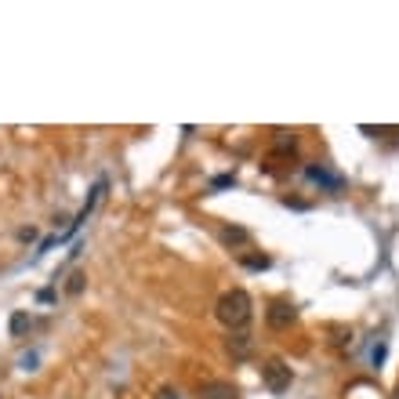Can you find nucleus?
Wrapping results in <instances>:
<instances>
[{
    "mask_svg": "<svg viewBox=\"0 0 399 399\" xmlns=\"http://www.w3.org/2000/svg\"><path fill=\"white\" fill-rule=\"evenodd\" d=\"M214 316H218L229 330H240L243 323L251 320V294L247 291H225L218 298V309H214Z\"/></svg>",
    "mask_w": 399,
    "mask_h": 399,
    "instance_id": "f257e3e1",
    "label": "nucleus"
},
{
    "mask_svg": "<svg viewBox=\"0 0 399 399\" xmlns=\"http://www.w3.org/2000/svg\"><path fill=\"white\" fill-rule=\"evenodd\" d=\"M291 366L283 363V359H269V363H262V381H265V388L272 392V395H283L287 388H291Z\"/></svg>",
    "mask_w": 399,
    "mask_h": 399,
    "instance_id": "f03ea898",
    "label": "nucleus"
},
{
    "mask_svg": "<svg viewBox=\"0 0 399 399\" xmlns=\"http://www.w3.org/2000/svg\"><path fill=\"white\" fill-rule=\"evenodd\" d=\"M265 316H269V327H276V330H287V327L298 320V309H294L291 301H272Z\"/></svg>",
    "mask_w": 399,
    "mask_h": 399,
    "instance_id": "7ed1b4c3",
    "label": "nucleus"
},
{
    "mask_svg": "<svg viewBox=\"0 0 399 399\" xmlns=\"http://www.w3.org/2000/svg\"><path fill=\"white\" fill-rule=\"evenodd\" d=\"M200 399H240V392L232 381H207L200 388Z\"/></svg>",
    "mask_w": 399,
    "mask_h": 399,
    "instance_id": "20e7f679",
    "label": "nucleus"
},
{
    "mask_svg": "<svg viewBox=\"0 0 399 399\" xmlns=\"http://www.w3.org/2000/svg\"><path fill=\"white\" fill-rule=\"evenodd\" d=\"M222 243H225V247H247V243H251V232L240 229V225H225V229H222Z\"/></svg>",
    "mask_w": 399,
    "mask_h": 399,
    "instance_id": "39448f33",
    "label": "nucleus"
},
{
    "mask_svg": "<svg viewBox=\"0 0 399 399\" xmlns=\"http://www.w3.org/2000/svg\"><path fill=\"white\" fill-rule=\"evenodd\" d=\"M305 174H309L313 181H320V186H327V189H342V178H330V174H327L323 167H316V164L305 167Z\"/></svg>",
    "mask_w": 399,
    "mask_h": 399,
    "instance_id": "423d86ee",
    "label": "nucleus"
},
{
    "mask_svg": "<svg viewBox=\"0 0 399 399\" xmlns=\"http://www.w3.org/2000/svg\"><path fill=\"white\" fill-rule=\"evenodd\" d=\"M240 265H243V269L262 272V269H269V265H272V258H269V254H240Z\"/></svg>",
    "mask_w": 399,
    "mask_h": 399,
    "instance_id": "0eeeda50",
    "label": "nucleus"
},
{
    "mask_svg": "<svg viewBox=\"0 0 399 399\" xmlns=\"http://www.w3.org/2000/svg\"><path fill=\"white\" fill-rule=\"evenodd\" d=\"M247 349H251V337L247 334H229V352L232 356H247Z\"/></svg>",
    "mask_w": 399,
    "mask_h": 399,
    "instance_id": "6e6552de",
    "label": "nucleus"
},
{
    "mask_svg": "<svg viewBox=\"0 0 399 399\" xmlns=\"http://www.w3.org/2000/svg\"><path fill=\"white\" fill-rule=\"evenodd\" d=\"M84 283H87V276H84V272H73V276H69V283H66V294H73V298H77V294H84Z\"/></svg>",
    "mask_w": 399,
    "mask_h": 399,
    "instance_id": "1a4fd4ad",
    "label": "nucleus"
},
{
    "mask_svg": "<svg viewBox=\"0 0 399 399\" xmlns=\"http://www.w3.org/2000/svg\"><path fill=\"white\" fill-rule=\"evenodd\" d=\"M26 330H29V316L26 313H15L11 316V337H22Z\"/></svg>",
    "mask_w": 399,
    "mask_h": 399,
    "instance_id": "9d476101",
    "label": "nucleus"
},
{
    "mask_svg": "<svg viewBox=\"0 0 399 399\" xmlns=\"http://www.w3.org/2000/svg\"><path fill=\"white\" fill-rule=\"evenodd\" d=\"M232 181H236L232 174H218V178H214V181H210V189H229V186H232Z\"/></svg>",
    "mask_w": 399,
    "mask_h": 399,
    "instance_id": "9b49d317",
    "label": "nucleus"
},
{
    "mask_svg": "<svg viewBox=\"0 0 399 399\" xmlns=\"http://www.w3.org/2000/svg\"><path fill=\"white\" fill-rule=\"evenodd\" d=\"M152 399H181V395H178V388H171V385H164V388H160L157 395H152Z\"/></svg>",
    "mask_w": 399,
    "mask_h": 399,
    "instance_id": "f8f14e48",
    "label": "nucleus"
},
{
    "mask_svg": "<svg viewBox=\"0 0 399 399\" xmlns=\"http://www.w3.org/2000/svg\"><path fill=\"white\" fill-rule=\"evenodd\" d=\"M33 366H37V356H33V352L22 356V371H33Z\"/></svg>",
    "mask_w": 399,
    "mask_h": 399,
    "instance_id": "ddd939ff",
    "label": "nucleus"
},
{
    "mask_svg": "<svg viewBox=\"0 0 399 399\" xmlns=\"http://www.w3.org/2000/svg\"><path fill=\"white\" fill-rule=\"evenodd\" d=\"M18 240H37V229H18Z\"/></svg>",
    "mask_w": 399,
    "mask_h": 399,
    "instance_id": "4468645a",
    "label": "nucleus"
},
{
    "mask_svg": "<svg viewBox=\"0 0 399 399\" xmlns=\"http://www.w3.org/2000/svg\"><path fill=\"white\" fill-rule=\"evenodd\" d=\"M378 363H385V345H378V349H374V366H378Z\"/></svg>",
    "mask_w": 399,
    "mask_h": 399,
    "instance_id": "2eb2a0df",
    "label": "nucleus"
},
{
    "mask_svg": "<svg viewBox=\"0 0 399 399\" xmlns=\"http://www.w3.org/2000/svg\"><path fill=\"white\" fill-rule=\"evenodd\" d=\"M392 399H399V388H395V395H392Z\"/></svg>",
    "mask_w": 399,
    "mask_h": 399,
    "instance_id": "dca6fc26",
    "label": "nucleus"
}]
</instances>
